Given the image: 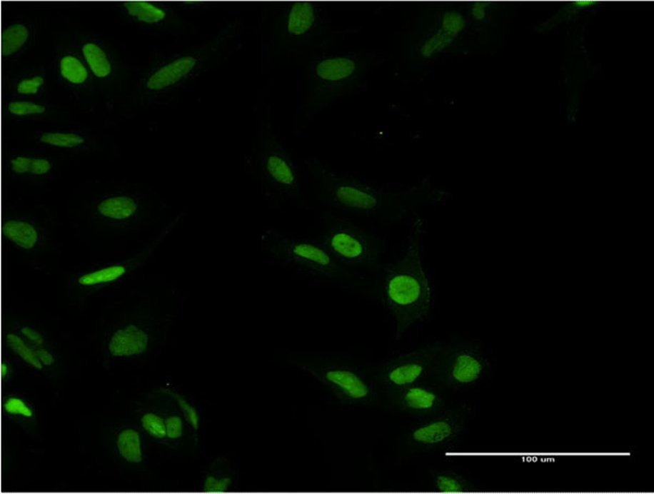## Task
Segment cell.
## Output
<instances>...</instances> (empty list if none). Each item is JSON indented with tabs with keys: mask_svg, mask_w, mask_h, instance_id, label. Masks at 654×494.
<instances>
[{
	"mask_svg": "<svg viewBox=\"0 0 654 494\" xmlns=\"http://www.w3.org/2000/svg\"><path fill=\"white\" fill-rule=\"evenodd\" d=\"M361 26H341L325 16L313 1H286L266 6L258 33L262 41L263 71L303 67L314 58L335 51Z\"/></svg>",
	"mask_w": 654,
	"mask_h": 494,
	"instance_id": "6da1fadb",
	"label": "cell"
},
{
	"mask_svg": "<svg viewBox=\"0 0 654 494\" xmlns=\"http://www.w3.org/2000/svg\"><path fill=\"white\" fill-rule=\"evenodd\" d=\"M441 347L442 344L426 345L407 355L386 361L376 370V379L390 390L421 383L428 378Z\"/></svg>",
	"mask_w": 654,
	"mask_h": 494,
	"instance_id": "7c38bea8",
	"label": "cell"
},
{
	"mask_svg": "<svg viewBox=\"0 0 654 494\" xmlns=\"http://www.w3.org/2000/svg\"><path fill=\"white\" fill-rule=\"evenodd\" d=\"M432 485L438 493H470L479 490L467 477L453 471L434 473L432 475Z\"/></svg>",
	"mask_w": 654,
	"mask_h": 494,
	"instance_id": "2e32d148",
	"label": "cell"
},
{
	"mask_svg": "<svg viewBox=\"0 0 654 494\" xmlns=\"http://www.w3.org/2000/svg\"><path fill=\"white\" fill-rule=\"evenodd\" d=\"M33 353H34V355L36 356V358L41 361L43 366L49 367V366H53L54 363H55L53 353H49L47 349L39 348L36 349V351H33Z\"/></svg>",
	"mask_w": 654,
	"mask_h": 494,
	"instance_id": "74e56055",
	"label": "cell"
},
{
	"mask_svg": "<svg viewBox=\"0 0 654 494\" xmlns=\"http://www.w3.org/2000/svg\"><path fill=\"white\" fill-rule=\"evenodd\" d=\"M390 395L397 408L415 416H436L446 410V403L441 390L422 382L390 390Z\"/></svg>",
	"mask_w": 654,
	"mask_h": 494,
	"instance_id": "4fadbf2b",
	"label": "cell"
},
{
	"mask_svg": "<svg viewBox=\"0 0 654 494\" xmlns=\"http://www.w3.org/2000/svg\"><path fill=\"white\" fill-rule=\"evenodd\" d=\"M118 448L122 458L128 462L139 463L142 460L141 454V442L138 432L134 430H126L118 437Z\"/></svg>",
	"mask_w": 654,
	"mask_h": 494,
	"instance_id": "7402d4cb",
	"label": "cell"
},
{
	"mask_svg": "<svg viewBox=\"0 0 654 494\" xmlns=\"http://www.w3.org/2000/svg\"><path fill=\"white\" fill-rule=\"evenodd\" d=\"M142 425L152 437L163 439L167 435L166 425L156 415L146 413L142 418Z\"/></svg>",
	"mask_w": 654,
	"mask_h": 494,
	"instance_id": "f1b7e54d",
	"label": "cell"
},
{
	"mask_svg": "<svg viewBox=\"0 0 654 494\" xmlns=\"http://www.w3.org/2000/svg\"><path fill=\"white\" fill-rule=\"evenodd\" d=\"M262 245L271 256L286 266L331 280L351 278L348 268L341 266L320 241L266 228L262 233Z\"/></svg>",
	"mask_w": 654,
	"mask_h": 494,
	"instance_id": "ba28073f",
	"label": "cell"
},
{
	"mask_svg": "<svg viewBox=\"0 0 654 494\" xmlns=\"http://www.w3.org/2000/svg\"><path fill=\"white\" fill-rule=\"evenodd\" d=\"M167 437L169 439H178L181 437L182 423L179 417H171L166 421Z\"/></svg>",
	"mask_w": 654,
	"mask_h": 494,
	"instance_id": "e575fe53",
	"label": "cell"
},
{
	"mask_svg": "<svg viewBox=\"0 0 654 494\" xmlns=\"http://www.w3.org/2000/svg\"><path fill=\"white\" fill-rule=\"evenodd\" d=\"M43 82H44V80H43L42 76H35L31 80H24V81L19 84L18 92L21 93V94H36L39 86H42Z\"/></svg>",
	"mask_w": 654,
	"mask_h": 494,
	"instance_id": "836d02e7",
	"label": "cell"
},
{
	"mask_svg": "<svg viewBox=\"0 0 654 494\" xmlns=\"http://www.w3.org/2000/svg\"><path fill=\"white\" fill-rule=\"evenodd\" d=\"M138 211V204L128 196H111L97 206V212L111 220L126 221Z\"/></svg>",
	"mask_w": 654,
	"mask_h": 494,
	"instance_id": "e0dca14e",
	"label": "cell"
},
{
	"mask_svg": "<svg viewBox=\"0 0 654 494\" xmlns=\"http://www.w3.org/2000/svg\"><path fill=\"white\" fill-rule=\"evenodd\" d=\"M5 409L8 413H14V415H22V416L29 417V418L33 416L32 410L21 400H18V398H9L6 402Z\"/></svg>",
	"mask_w": 654,
	"mask_h": 494,
	"instance_id": "d6a6232c",
	"label": "cell"
},
{
	"mask_svg": "<svg viewBox=\"0 0 654 494\" xmlns=\"http://www.w3.org/2000/svg\"><path fill=\"white\" fill-rule=\"evenodd\" d=\"M467 16L452 7H432L399 31L392 53L394 72L405 81L420 76L448 53L467 30Z\"/></svg>",
	"mask_w": 654,
	"mask_h": 494,
	"instance_id": "5b68a950",
	"label": "cell"
},
{
	"mask_svg": "<svg viewBox=\"0 0 654 494\" xmlns=\"http://www.w3.org/2000/svg\"><path fill=\"white\" fill-rule=\"evenodd\" d=\"M39 140L42 143L49 144V146L66 148H76L84 143V136L76 133H59V132L42 134Z\"/></svg>",
	"mask_w": 654,
	"mask_h": 494,
	"instance_id": "83f0119b",
	"label": "cell"
},
{
	"mask_svg": "<svg viewBox=\"0 0 654 494\" xmlns=\"http://www.w3.org/2000/svg\"><path fill=\"white\" fill-rule=\"evenodd\" d=\"M6 341H7L8 346H9L16 355L20 356L26 363L32 366L35 369H43V365L41 363V361L36 358V356L34 355L32 349L22 341L20 336L10 333V334H7V336H6Z\"/></svg>",
	"mask_w": 654,
	"mask_h": 494,
	"instance_id": "4316f807",
	"label": "cell"
},
{
	"mask_svg": "<svg viewBox=\"0 0 654 494\" xmlns=\"http://www.w3.org/2000/svg\"><path fill=\"white\" fill-rule=\"evenodd\" d=\"M29 37V31L21 24H14L4 31L1 37V54L9 56L16 53L26 44Z\"/></svg>",
	"mask_w": 654,
	"mask_h": 494,
	"instance_id": "603a6c76",
	"label": "cell"
},
{
	"mask_svg": "<svg viewBox=\"0 0 654 494\" xmlns=\"http://www.w3.org/2000/svg\"><path fill=\"white\" fill-rule=\"evenodd\" d=\"M176 398H177L178 403H179L181 408L185 410L186 415H187L188 418H189L190 423H191L192 427H193L194 429L198 430V418L196 409H194L193 407L190 406V405L188 404L186 400H182V398H179L178 396H176Z\"/></svg>",
	"mask_w": 654,
	"mask_h": 494,
	"instance_id": "d590c367",
	"label": "cell"
},
{
	"mask_svg": "<svg viewBox=\"0 0 654 494\" xmlns=\"http://www.w3.org/2000/svg\"><path fill=\"white\" fill-rule=\"evenodd\" d=\"M149 335L138 326L130 324L118 330L109 344V353L115 357L140 355L148 348Z\"/></svg>",
	"mask_w": 654,
	"mask_h": 494,
	"instance_id": "5bb4252c",
	"label": "cell"
},
{
	"mask_svg": "<svg viewBox=\"0 0 654 494\" xmlns=\"http://www.w3.org/2000/svg\"><path fill=\"white\" fill-rule=\"evenodd\" d=\"M423 233V221H416L403 258L385 271L383 301L394 317L396 340L426 320L433 303V288L422 263Z\"/></svg>",
	"mask_w": 654,
	"mask_h": 494,
	"instance_id": "8992f818",
	"label": "cell"
},
{
	"mask_svg": "<svg viewBox=\"0 0 654 494\" xmlns=\"http://www.w3.org/2000/svg\"><path fill=\"white\" fill-rule=\"evenodd\" d=\"M8 368L5 363H1V377L5 378L6 374H7Z\"/></svg>",
	"mask_w": 654,
	"mask_h": 494,
	"instance_id": "f35d334b",
	"label": "cell"
},
{
	"mask_svg": "<svg viewBox=\"0 0 654 494\" xmlns=\"http://www.w3.org/2000/svg\"><path fill=\"white\" fill-rule=\"evenodd\" d=\"M84 54L95 76L99 78L109 76L111 71V64L101 47L95 44L84 45Z\"/></svg>",
	"mask_w": 654,
	"mask_h": 494,
	"instance_id": "d4e9b609",
	"label": "cell"
},
{
	"mask_svg": "<svg viewBox=\"0 0 654 494\" xmlns=\"http://www.w3.org/2000/svg\"><path fill=\"white\" fill-rule=\"evenodd\" d=\"M130 16H136L140 21L146 24H155L161 21L166 14L161 8L155 7L152 4L146 1H127L124 3Z\"/></svg>",
	"mask_w": 654,
	"mask_h": 494,
	"instance_id": "cb8c5ba5",
	"label": "cell"
},
{
	"mask_svg": "<svg viewBox=\"0 0 654 494\" xmlns=\"http://www.w3.org/2000/svg\"><path fill=\"white\" fill-rule=\"evenodd\" d=\"M231 485H233V479L231 477L218 480L213 476H208L204 483V491L208 493H225L228 491Z\"/></svg>",
	"mask_w": 654,
	"mask_h": 494,
	"instance_id": "1f68e13d",
	"label": "cell"
},
{
	"mask_svg": "<svg viewBox=\"0 0 654 494\" xmlns=\"http://www.w3.org/2000/svg\"><path fill=\"white\" fill-rule=\"evenodd\" d=\"M468 408L459 407L444 410L438 416L413 428L407 434L406 444L416 452H432L442 450L454 443L467 423Z\"/></svg>",
	"mask_w": 654,
	"mask_h": 494,
	"instance_id": "8fae6325",
	"label": "cell"
},
{
	"mask_svg": "<svg viewBox=\"0 0 654 494\" xmlns=\"http://www.w3.org/2000/svg\"><path fill=\"white\" fill-rule=\"evenodd\" d=\"M196 59L191 57V56L180 58V59L173 61L171 65L165 66V67L159 69V71L155 72L149 79L146 86L150 90H163V89L167 88L171 84H175L176 82L179 81L180 79L187 76L196 67Z\"/></svg>",
	"mask_w": 654,
	"mask_h": 494,
	"instance_id": "9a60e30c",
	"label": "cell"
},
{
	"mask_svg": "<svg viewBox=\"0 0 654 494\" xmlns=\"http://www.w3.org/2000/svg\"><path fill=\"white\" fill-rule=\"evenodd\" d=\"M493 367L478 340H457L442 345L428 378L449 390H463L484 381Z\"/></svg>",
	"mask_w": 654,
	"mask_h": 494,
	"instance_id": "9c48e42d",
	"label": "cell"
},
{
	"mask_svg": "<svg viewBox=\"0 0 654 494\" xmlns=\"http://www.w3.org/2000/svg\"><path fill=\"white\" fill-rule=\"evenodd\" d=\"M304 164L318 199L327 208L382 222H398L421 206L444 201L448 196L428 178L411 187H388L337 173L313 157L306 158Z\"/></svg>",
	"mask_w": 654,
	"mask_h": 494,
	"instance_id": "7a4b0ae2",
	"label": "cell"
},
{
	"mask_svg": "<svg viewBox=\"0 0 654 494\" xmlns=\"http://www.w3.org/2000/svg\"><path fill=\"white\" fill-rule=\"evenodd\" d=\"M494 3L488 1H477L469 6V16L476 24H484L488 21L491 16V10H493Z\"/></svg>",
	"mask_w": 654,
	"mask_h": 494,
	"instance_id": "f546056e",
	"label": "cell"
},
{
	"mask_svg": "<svg viewBox=\"0 0 654 494\" xmlns=\"http://www.w3.org/2000/svg\"><path fill=\"white\" fill-rule=\"evenodd\" d=\"M4 236L10 241L24 250L35 248L39 243V236L33 225L22 221H9L3 227Z\"/></svg>",
	"mask_w": 654,
	"mask_h": 494,
	"instance_id": "ac0fdd59",
	"label": "cell"
},
{
	"mask_svg": "<svg viewBox=\"0 0 654 494\" xmlns=\"http://www.w3.org/2000/svg\"><path fill=\"white\" fill-rule=\"evenodd\" d=\"M60 70L64 78L74 84H84L88 79L86 67L74 56H66L60 61Z\"/></svg>",
	"mask_w": 654,
	"mask_h": 494,
	"instance_id": "484cf974",
	"label": "cell"
},
{
	"mask_svg": "<svg viewBox=\"0 0 654 494\" xmlns=\"http://www.w3.org/2000/svg\"><path fill=\"white\" fill-rule=\"evenodd\" d=\"M247 165L273 206H304L301 175L293 155L275 129L268 90L258 101L254 111L253 148Z\"/></svg>",
	"mask_w": 654,
	"mask_h": 494,
	"instance_id": "277c9868",
	"label": "cell"
},
{
	"mask_svg": "<svg viewBox=\"0 0 654 494\" xmlns=\"http://www.w3.org/2000/svg\"><path fill=\"white\" fill-rule=\"evenodd\" d=\"M388 61L382 49L332 51L302 67L303 84L296 107L293 132L299 136L314 117L335 103L347 100L366 88L370 76Z\"/></svg>",
	"mask_w": 654,
	"mask_h": 494,
	"instance_id": "3957f363",
	"label": "cell"
},
{
	"mask_svg": "<svg viewBox=\"0 0 654 494\" xmlns=\"http://www.w3.org/2000/svg\"><path fill=\"white\" fill-rule=\"evenodd\" d=\"M14 173L18 175L31 173V175H46L51 171V164L46 158H33V157L18 156L10 162Z\"/></svg>",
	"mask_w": 654,
	"mask_h": 494,
	"instance_id": "44dd1931",
	"label": "cell"
},
{
	"mask_svg": "<svg viewBox=\"0 0 654 494\" xmlns=\"http://www.w3.org/2000/svg\"><path fill=\"white\" fill-rule=\"evenodd\" d=\"M320 243L345 268H376L384 251L376 235L330 211L323 213Z\"/></svg>",
	"mask_w": 654,
	"mask_h": 494,
	"instance_id": "52a82bcc",
	"label": "cell"
},
{
	"mask_svg": "<svg viewBox=\"0 0 654 494\" xmlns=\"http://www.w3.org/2000/svg\"><path fill=\"white\" fill-rule=\"evenodd\" d=\"M10 113L16 116H30L35 114H43L46 109L44 106L30 102H14L8 107Z\"/></svg>",
	"mask_w": 654,
	"mask_h": 494,
	"instance_id": "4dcf8cb0",
	"label": "cell"
},
{
	"mask_svg": "<svg viewBox=\"0 0 654 494\" xmlns=\"http://www.w3.org/2000/svg\"><path fill=\"white\" fill-rule=\"evenodd\" d=\"M599 1H595V0H574V1L565 3V5L560 8V11H558L555 16L548 19V21L543 22V24L538 26L537 32H550V31L560 26L563 22L571 20V19L576 16L579 12L583 11V10L590 9V8L592 7H595V6L599 5Z\"/></svg>",
	"mask_w": 654,
	"mask_h": 494,
	"instance_id": "d6986e66",
	"label": "cell"
},
{
	"mask_svg": "<svg viewBox=\"0 0 654 494\" xmlns=\"http://www.w3.org/2000/svg\"><path fill=\"white\" fill-rule=\"evenodd\" d=\"M296 363L343 404L366 406L376 400L373 384L357 368L327 359H300Z\"/></svg>",
	"mask_w": 654,
	"mask_h": 494,
	"instance_id": "30bf717a",
	"label": "cell"
},
{
	"mask_svg": "<svg viewBox=\"0 0 654 494\" xmlns=\"http://www.w3.org/2000/svg\"><path fill=\"white\" fill-rule=\"evenodd\" d=\"M21 333L24 336H26L28 340L34 343L37 346H42V345H44V338H43V335L39 334L37 331L33 330L30 326H24V328H21Z\"/></svg>",
	"mask_w": 654,
	"mask_h": 494,
	"instance_id": "8d00e7d4",
	"label": "cell"
},
{
	"mask_svg": "<svg viewBox=\"0 0 654 494\" xmlns=\"http://www.w3.org/2000/svg\"><path fill=\"white\" fill-rule=\"evenodd\" d=\"M127 273V268L121 264L118 266H107L99 271L84 274L79 278V284L82 286H95V285L106 284L115 282Z\"/></svg>",
	"mask_w": 654,
	"mask_h": 494,
	"instance_id": "ffe728a7",
	"label": "cell"
}]
</instances>
